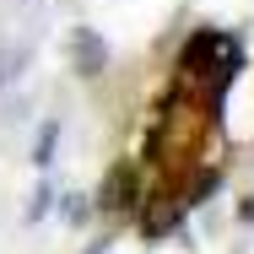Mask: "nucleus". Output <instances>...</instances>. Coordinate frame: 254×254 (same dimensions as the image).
<instances>
[{
  "mask_svg": "<svg viewBox=\"0 0 254 254\" xmlns=\"http://www.w3.org/2000/svg\"><path fill=\"white\" fill-rule=\"evenodd\" d=\"M103 60H108L103 38L81 27V33H76V70H81V76H98V70H103Z\"/></svg>",
  "mask_w": 254,
  "mask_h": 254,
  "instance_id": "1",
  "label": "nucleus"
},
{
  "mask_svg": "<svg viewBox=\"0 0 254 254\" xmlns=\"http://www.w3.org/2000/svg\"><path fill=\"white\" fill-rule=\"evenodd\" d=\"M54 135H60V125H44V135H38V152H33V162H38V168L49 162V152H54Z\"/></svg>",
  "mask_w": 254,
  "mask_h": 254,
  "instance_id": "2",
  "label": "nucleus"
},
{
  "mask_svg": "<svg viewBox=\"0 0 254 254\" xmlns=\"http://www.w3.org/2000/svg\"><path fill=\"white\" fill-rule=\"evenodd\" d=\"M22 60H27L22 49H5V54H0V87H5L11 76H16V65H22Z\"/></svg>",
  "mask_w": 254,
  "mask_h": 254,
  "instance_id": "3",
  "label": "nucleus"
}]
</instances>
